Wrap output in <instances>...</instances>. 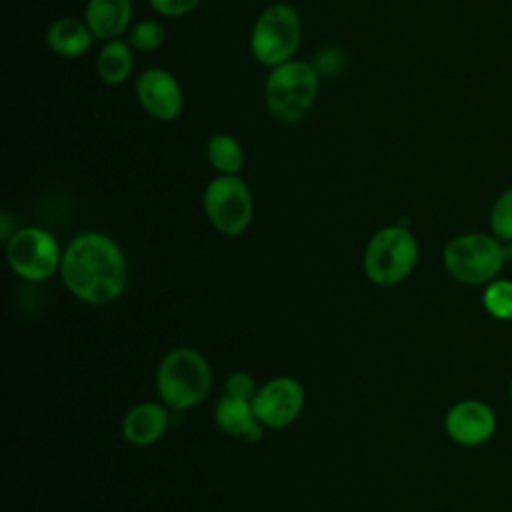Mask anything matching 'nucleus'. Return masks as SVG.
<instances>
[{
	"instance_id": "1",
	"label": "nucleus",
	"mask_w": 512,
	"mask_h": 512,
	"mask_svg": "<svg viewBox=\"0 0 512 512\" xmlns=\"http://www.w3.org/2000/svg\"><path fill=\"white\" fill-rule=\"evenodd\" d=\"M60 276L78 300L104 306L118 300L128 284L122 248L102 232H82L62 254Z\"/></svg>"
},
{
	"instance_id": "2",
	"label": "nucleus",
	"mask_w": 512,
	"mask_h": 512,
	"mask_svg": "<svg viewBox=\"0 0 512 512\" xmlns=\"http://www.w3.org/2000/svg\"><path fill=\"white\" fill-rule=\"evenodd\" d=\"M318 90V68L312 62L292 58L270 68L264 82V104L270 118L290 126L310 112Z\"/></svg>"
},
{
	"instance_id": "3",
	"label": "nucleus",
	"mask_w": 512,
	"mask_h": 512,
	"mask_svg": "<svg viewBox=\"0 0 512 512\" xmlns=\"http://www.w3.org/2000/svg\"><path fill=\"white\" fill-rule=\"evenodd\" d=\"M212 386L208 360L188 348L170 350L158 364L156 390L162 402L174 410H188L204 402Z\"/></svg>"
},
{
	"instance_id": "4",
	"label": "nucleus",
	"mask_w": 512,
	"mask_h": 512,
	"mask_svg": "<svg viewBox=\"0 0 512 512\" xmlns=\"http://www.w3.org/2000/svg\"><path fill=\"white\" fill-rule=\"evenodd\" d=\"M442 262L456 282L464 286H486L500 276L506 264L504 242L492 232H464L446 242Z\"/></svg>"
},
{
	"instance_id": "5",
	"label": "nucleus",
	"mask_w": 512,
	"mask_h": 512,
	"mask_svg": "<svg viewBox=\"0 0 512 512\" xmlns=\"http://www.w3.org/2000/svg\"><path fill=\"white\" fill-rule=\"evenodd\" d=\"M418 262V240L404 224L384 226L372 234L364 250V274L388 288L406 280Z\"/></svg>"
},
{
	"instance_id": "6",
	"label": "nucleus",
	"mask_w": 512,
	"mask_h": 512,
	"mask_svg": "<svg viewBox=\"0 0 512 512\" xmlns=\"http://www.w3.org/2000/svg\"><path fill=\"white\" fill-rule=\"evenodd\" d=\"M300 42L302 18L298 10L286 2L266 6L250 32V52L268 68L292 60Z\"/></svg>"
},
{
	"instance_id": "7",
	"label": "nucleus",
	"mask_w": 512,
	"mask_h": 512,
	"mask_svg": "<svg viewBox=\"0 0 512 512\" xmlns=\"http://www.w3.org/2000/svg\"><path fill=\"white\" fill-rule=\"evenodd\" d=\"M202 208L208 222L224 236L242 234L254 214V202L248 184L238 174H218L202 194Z\"/></svg>"
},
{
	"instance_id": "8",
	"label": "nucleus",
	"mask_w": 512,
	"mask_h": 512,
	"mask_svg": "<svg viewBox=\"0 0 512 512\" xmlns=\"http://www.w3.org/2000/svg\"><path fill=\"white\" fill-rule=\"evenodd\" d=\"M6 260L20 278L40 282L60 268L62 252L48 230L26 226L18 228L6 242Z\"/></svg>"
},
{
	"instance_id": "9",
	"label": "nucleus",
	"mask_w": 512,
	"mask_h": 512,
	"mask_svg": "<svg viewBox=\"0 0 512 512\" xmlns=\"http://www.w3.org/2000/svg\"><path fill=\"white\" fill-rule=\"evenodd\" d=\"M304 406V388L292 376H278L258 386L252 408L256 418L266 428H286L292 424Z\"/></svg>"
},
{
	"instance_id": "10",
	"label": "nucleus",
	"mask_w": 512,
	"mask_h": 512,
	"mask_svg": "<svg viewBox=\"0 0 512 512\" xmlns=\"http://www.w3.org/2000/svg\"><path fill=\"white\" fill-rule=\"evenodd\" d=\"M134 94L140 108L158 122H172L184 108V94L178 78L166 68H148L134 80Z\"/></svg>"
},
{
	"instance_id": "11",
	"label": "nucleus",
	"mask_w": 512,
	"mask_h": 512,
	"mask_svg": "<svg viewBox=\"0 0 512 512\" xmlns=\"http://www.w3.org/2000/svg\"><path fill=\"white\" fill-rule=\"evenodd\" d=\"M498 426L494 408L478 398H466L452 404L444 416V430L452 442L476 448L492 440Z\"/></svg>"
},
{
	"instance_id": "12",
	"label": "nucleus",
	"mask_w": 512,
	"mask_h": 512,
	"mask_svg": "<svg viewBox=\"0 0 512 512\" xmlns=\"http://www.w3.org/2000/svg\"><path fill=\"white\" fill-rule=\"evenodd\" d=\"M160 402H140L132 406L120 424L122 436L128 444L150 446L158 442L168 428V410Z\"/></svg>"
},
{
	"instance_id": "13",
	"label": "nucleus",
	"mask_w": 512,
	"mask_h": 512,
	"mask_svg": "<svg viewBox=\"0 0 512 512\" xmlns=\"http://www.w3.org/2000/svg\"><path fill=\"white\" fill-rule=\"evenodd\" d=\"M132 20L130 0H88L84 6V22L98 40L120 38Z\"/></svg>"
},
{
	"instance_id": "14",
	"label": "nucleus",
	"mask_w": 512,
	"mask_h": 512,
	"mask_svg": "<svg viewBox=\"0 0 512 512\" xmlns=\"http://www.w3.org/2000/svg\"><path fill=\"white\" fill-rule=\"evenodd\" d=\"M216 426L230 434L240 436L248 442H258L262 438V430L266 428L254 414L250 400H240L232 396H222L214 408Z\"/></svg>"
},
{
	"instance_id": "15",
	"label": "nucleus",
	"mask_w": 512,
	"mask_h": 512,
	"mask_svg": "<svg viewBox=\"0 0 512 512\" xmlns=\"http://www.w3.org/2000/svg\"><path fill=\"white\" fill-rule=\"evenodd\" d=\"M94 34L88 24L76 16L56 18L46 30L48 48L62 58H78L92 48Z\"/></svg>"
},
{
	"instance_id": "16",
	"label": "nucleus",
	"mask_w": 512,
	"mask_h": 512,
	"mask_svg": "<svg viewBox=\"0 0 512 512\" xmlns=\"http://www.w3.org/2000/svg\"><path fill=\"white\" fill-rule=\"evenodd\" d=\"M134 68V48L128 40L114 38L104 42L96 56V74L108 86H120L128 80Z\"/></svg>"
},
{
	"instance_id": "17",
	"label": "nucleus",
	"mask_w": 512,
	"mask_h": 512,
	"mask_svg": "<svg viewBox=\"0 0 512 512\" xmlns=\"http://www.w3.org/2000/svg\"><path fill=\"white\" fill-rule=\"evenodd\" d=\"M206 160L218 174H238L244 166L242 144L232 134H212L206 142Z\"/></svg>"
},
{
	"instance_id": "18",
	"label": "nucleus",
	"mask_w": 512,
	"mask_h": 512,
	"mask_svg": "<svg viewBox=\"0 0 512 512\" xmlns=\"http://www.w3.org/2000/svg\"><path fill=\"white\" fill-rule=\"evenodd\" d=\"M482 306L488 316L494 320L510 322L512 320V280L510 278H494L484 286Z\"/></svg>"
},
{
	"instance_id": "19",
	"label": "nucleus",
	"mask_w": 512,
	"mask_h": 512,
	"mask_svg": "<svg viewBox=\"0 0 512 512\" xmlns=\"http://www.w3.org/2000/svg\"><path fill=\"white\" fill-rule=\"evenodd\" d=\"M488 222L490 232L500 242H512V186L496 196L488 214Z\"/></svg>"
},
{
	"instance_id": "20",
	"label": "nucleus",
	"mask_w": 512,
	"mask_h": 512,
	"mask_svg": "<svg viewBox=\"0 0 512 512\" xmlns=\"http://www.w3.org/2000/svg\"><path fill=\"white\" fill-rule=\"evenodd\" d=\"M128 44L136 52H154L164 44V26L154 18H144L128 30Z\"/></svg>"
},
{
	"instance_id": "21",
	"label": "nucleus",
	"mask_w": 512,
	"mask_h": 512,
	"mask_svg": "<svg viewBox=\"0 0 512 512\" xmlns=\"http://www.w3.org/2000/svg\"><path fill=\"white\" fill-rule=\"evenodd\" d=\"M224 388H226V396L240 398V400H250V402H252L256 390H258L254 378L248 372H232L226 378Z\"/></svg>"
},
{
	"instance_id": "22",
	"label": "nucleus",
	"mask_w": 512,
	"mask_h": 512,
	"mask_svg": "<svg viewBox=\"0 0 512 512\" xmlns=\"http://www.w3.org/2000/svg\"><path fill=\"white\" fill-rule=\"evenodd\" d=\"M150 8L164 18H180L194 12L200 0H148Z\"/></svg>"
},
{
	"instance_id": "23",
	"label": "nucleus",
	"mask_w": 512,
	"mask_h": 512,
	"mask_svg": "<svg viewBox=\"0 0 512 512\" xmlns=\"http://www.w3.org/2000/svg\"><path fill=\"white\" fill-rule=\"evenodd\" d=\"M508 396H510V402H512V380H510V384H508Z\"/></svg>"
}]
</instances>
